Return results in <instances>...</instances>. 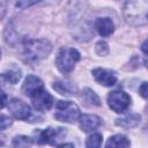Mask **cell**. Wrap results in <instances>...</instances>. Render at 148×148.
Instances as JSON below:
<instances>
[{
    "instance_id": "1",
    "label": "cell",
    "mask_w": 148,
    "mask_h": 148,
    "mask_svg": "<svg viewBox=\"0 0 148 148\" xmlns=\"http://www.w3.org/2000/svg\"><path fill=\"white\" fill-rule=\"evenodd\" d=\"M123 13L127 23L145 25L148 23V0H127Z\"/></svg>"
},
{
    "instance_id": "2",
    "label": "cell",
    "mask_w": 148,
    "mask_h": 148,
    "mask_svg": "<svg viewBox=\"0 0 148 148\" xmlns=\"http://www.w3.org/2000/svg\"><path fill=\"white\" fill-rule=\"evenodd\" d=\"M52 46L46 39H30L23 44L22 54L27 62L36 64L47 58Z\"/></svg>"
},
{
    "instance_id": "3",
    "label": "cell",
    "mask_w": 148,
    "mask_h": 148,
    "mask_svg": "<svg viewBox=\"0 0 148 148\" xmlns=\"http://www.w3.org/2000/svg\"><path fill=\"white\" fill-rule=\"evenodd\" d=\"M80 60V53L73 47H61L56 58V65L62 74H68L74 69Z\"/></svg>"
},
{
    "instance_id": "4",
    "label": "cell",
    "mask_w": 148,
    "mask_h": 148,
    "mask_svg": "<svg viewBox=\"0 0 148 148\" xmlns=\"http://www.w3.org/2000/svg\"><path fill=\"white\" fill-rule=\"evenodd\" d=\"M81 113L79 106L71 101H58L56 104L54 118L64 123H74L79 120Z\"/></svg>"
},
{
    "instance_id": "5",
    "label": "cell",
    "mask_w": 148,
    "mask_h": 148,
    "mask_svg": "<svg viewBox=\"0 0 148 148\" xmlns=\"http://www.w3.org/2000/svg\"><path fill=\"white\" fill-rule=\"evenodd\" d=\"M66 136V128L62 127H49L38 132L37 142L39 145H51V146H59L60 141L64 140Z\"/></svg>"
},
{
    "instance_id": "6",
    "label": "cell",
    "mask_w": 148,
    "mask_h": 148,
    "mask_svg": "<svg viewBox=\"0 0 148 148\" xmlns=\"http://www.w3.org/2000/svg\"><path fill=\"white\" fill-rule=\"evenodd\" d=\"M108 104L112 111L121 113L131 105V97L123 90H114L108 95Z\"/></svg>"
},
{
    "instance_id": "7",
    "label": "cell",
    "mask_w": 148,
    "mask_h": 148,
    "mask_svg": "<svg viewBox=\"0 0 148 148\" xmlns=\"http://www.w3.org/2000/svg\"><path fill=\"white\" fill-rule=\"evenodd\" d=\"M29 98L31 99V103L37 111H47L53 105V97L49 94V91L44 89V87L32 92Z\"/></svg>"
},
{
    "instance_id": "8",
    "label": "cell",
    "mask_w": 148,
    "mask_h": 148,
    "mask_svg": "<svg viewBox=\"0 0 148 148\" xmlns=\"http://www.w3.org/2000/svg\"><path fill=\"white\" fill-rule=\"evenodd\" d=\"M8 109L10 111V113L17 119L28 120L31 117L30 106L27 103H24L23 101L18 99V98H13L8 104Z\"/></svg>"
},
{
    "instance_id": "9",
    "label": "cell",
    "mask_w": 148,
    "mask_h": 148,
    "mask_svg": "<svg viewBox=\"0 0 148 148\" xmlns=\"http://www.w3.org/2000/svg\"><path fill=\"white\" fill-rule=\"evenodd\" d=\"M92 76L97 83H99L104 87H111V86L116 84V82H117L116 74L109 69H105V68L92 69Z\"/></svg>"
},
{
    "instance_id": "10",
    "label": "cell",
    "mask_w": 148,
    "mask_h": 148,
    "mask_svg": "<svg viewBox=\"0 0 148 148\" xmlns=\"http://www.w3.org/2000/svg\"><path fill=\"white\" fill-rule=\"evenodd\" d=\"M79 123H80L81 130L88 133V132H92L96 128H98L102 120L96 114H82L79 118Z\"/></svg>"
},
{
    "instance_id": "11",
    "label": "cell",
    "mask_w": 148,
    "mask_h": 148,
    "mask_svg": "<svg viewBox=\"0 0 148 148\" xmlns=\"http://www.w3.org/2000/svg\"><path fill=\"white\" fill-rule=\"evenodd\" d=\"M95 29L102 37H108L114 31V24L109 17H102L96 20Z\"/></svg>"
},
{
    "instance_id": "12",
    "label": "cell",
    "mask_w": 148,
    "mask_h": 148,
    "mask_svg": "<svg viewBox=\"0 0 148 148\" xmlns=\"http://www.w3.org/2000/svg\"><path fill=\"white\" fill-rule=\"evenodd\" d=\"M43 87H44L43 81H42L39 77L34 76V75H29V76L25 79L24 83H23L22 90H23V92L29 97L32 92H35L36 90H38V89H40V88H43Z\"/></svg>"
},
{
    "instance_id": "13",
    "label": "cell",
    "mask_w": 148,
    "mask_h": 148,
    "mask_svg": "<svg viewBox=\"0 0 148 148\" xmlns=\"http://www.w3.org/2000/svg\"><path fill=\"white\" fill-rule=\"evenodd\" d=\"M53 89L57 90L59 94L61 95H66V96H72L75 95L76 92V88L69 83V82H65V81H56L53 84Z\"/></svg>"
},
{
    "instance_id": "14",
    "label": "cell",
    "mask_w": 148,
    "mask_h": 148,
    "mask_svg": "<svg viewBox=\"0 0 148 148\" xmlns=\"http://www.w3.org/2000/svg\"><path fill=\"white\" fill-rule=\"evenodd\" d=\"M139 123H140V116L139 114H128V116H125L123 118L117 119V121H116V124L118 126L124 127V128L135 127Z\"/></svg>"
},
{
    "instance_id": "15",
    "label": "cell",
    "mask_w": 148,
    "mask_h": 148,
    "mask_svg": "<svg viewBox=\"0 0 148 148\" xmlns=\"http://www.w3.org/2000/svg\"><path fill=\"white\" fill-rule=\"evenodd\" d=\"M130 140L123 134H116L109 138L105 143L106 147H130Z\"/></svg>"
},
{
    "instance_id": "16",
    "label": "cell",
    "mask_w": 148,
    "mask_h": 148,
    "mask_svg": "<svg viewBox=\"0 0 148 148\" xmlns=\"http://www.w3.org/2000/svg\"><path fill=\"white\" fill-rule=\"evenodd\" d=\"M81 97H82L84 104H87V105H95V106H98V105L101 104L99 97L95 94V91H92V90L89 89V88L83 89Z\"/></svg>"
},
{
    "instance_id": "17",
    "label": "cell",
    "mask_w": 148,
    "mask_h": 148,
    "mask_svg": "<svg viewBox=\"0 0 148 148\" xmlns=\"http://www.w3.org/2000/svg\"><path fill=\"white\" fill-rule=\"evenodd\" d=\"M21 79V72L18 69H9L8 72L2 73V80H7L9 83L15 84Z\"/></svg>"
},
{
    "instance_id": "18",
    "label": "cell",
    "mask_w": 148,
    "mask_h": 148,
    "mask_svg": "<svg viewBox=\"0 0 148 148\" xmlns=\"http://www.w3.org/2000/svg\"><path fill=\"white\" fill-rule=\"evenodd\" d=\"M101 145H102V135L99 133L91 134L86 142V146L89 148H97V147H101Z\"/></svg>"
},
{
    "instance_id": "19",
    "label": "cell",
    "mask_w": 148,
    "mask_h": 148,
    "mask_svg": "<svg viewBox=\"0 0 148 148\" xmlns=\"http://www.w3.org/2000/svg\"><path fill=\"white\" fill-rule=\"evenodd\" d=\"M32 145V141L30 138L24 136V135H18L14 138L13 140V146L14 147H29Z\"/></svg>"
},
{
    "instance_id": "20",
    "label": "cell",
    "mask_w": 148,
    "mask_h": 148,
    "mask_svg": "<svg viewBox=\"0 0 148 148\" xmlns=\"http://www.w3.org/2000/svg\"><path fill=\"white\" fill-rule=\"evenodd\" d=\"M96 52L99 56H106L109 53V46H108V44L105 42H103V40L98 42L96 44Z\"/></svg>"
},
{
    "instance_id": "21",
    "label": "cell",
    "mask_w": 148,
    "mask_h": 148,
    "mask_svg": "<svg viewBox=\"0 0 148 148\" xmlns=\"http://www.w3.org/2000/svg\"><path fill=\"white\" fill-rule=\"evenodd\" d=\"M39 1L40 0H17L16 6L18 8H27L29 6H32V5L37 3V2H39Z\"/></svg>"
},
{
    "instance_id": "22",
    "label": "cell",
    "mask_w": 148,
    "mask_h": 148,
    "mask_svg": "<svg viewBox=\"0 0 148 148\" xmlns=\"http://www.w3.org/2000/svg\"><path fill=\"white\" fill-rule=\"evenodd\" d=\"M139 94L143 98H148V82H143L139 88Z\"/></svg>"
},
{
    "instance_id": "23",
    "label": "cell",
    "mask_w": 148,
    "mask_h": 148,
    "mask_svg": "<svg viewBox=\"0 0 148 148\" xmlns=\"http://www.w3.org/2000/svg\"><path fill=\"white\" fill-rule=\"evenodd\" d=\"M0 121H1V130H6L12 124V119L8 118V117H6V116H2Z\"/></svg>"
},
{
    "instance_id": "24",
    "label": "cell",
    "mask_w": 148,
    "mask_h": 148,
    "mask_svg": "<svg viewBox=\"0 0 148 148\" xmlns=\"http://www.w3.org/2000/svg\"><path fill=\"white\" fill-rule=\"evenodd\" d=\"M141 50H142L145 53L148 54V38L142 43V45H141Z\"/></svg>"
},
{
    "instance_id": "25",
    "label": "cell",
    "mask_w": 148,
    "mask_h": 148,
    "mask_svg": "<svg viewBox=\"0 0 148 148\" xmlns=\"http://www.w3.org/2000/svg\"><path fill=\"white\" fill-rule=\"evenodd\" d=\"M1 96H2V101H1V108H5L6 102H7V97H6V94H5L3 91H1Z\"/></svg>"
},
{
    "instance_id": "26",
    "label": "cell",
    "mask_w": 148,
    "mask_h": 148,
    "mask_svg": "<svg viewBox=\"0 0 148 148\" xmlns=\"http://www.w3.org/2000/svg\"><path fill=\"white\" fill-rule=\"evenodd\" d=\"M145 64H146V67H148V60H145Z\"/></svg>"
}]
</instances>
